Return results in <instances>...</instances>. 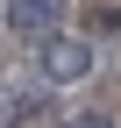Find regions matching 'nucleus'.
<instances>
[{
  "mask_svg": "<svg viewBox=\"0 0 121 128\" xmlns=\"http://www.w3.org/2000/svg\"><path fill=\"white\" fill-rule=\"evenodd\" d=\"M93 71V43L86 36H43V78H57V86H71V78Z\"/></svg>",
  "mask_w": 121,
  "mask_h": 128,
  "instance_id": "1",
  "label": "nucleus"
},
{
  "mask_svg": "<svg viewBox=\"0 0 121 128\" xmlns=\"http://www.w3.org/2000/svg\"><path fill=\"white\" fill-rule=\"evenodd\" d=\"M71 14V0H7V28L14 36H57Z\"/></svg>",
  "mask_w": 121,
  "mask_h": 128,
  "instance_id": "2",
  "label": "nucleus"
},
{
  "mask_svg": "<svg viewBox=\"0 0 121 128\" xmlns=\"http://www.w3.org/2000/svg\"><path fill=\"white\" fill-rule=\"evenodd\" d=\"M64 128H114V121H107V114H71Z\"/></svg>",
  "mask_w": 121,
  "mask_h": 128,
  "instance_id": "3",
  "label": "nucleus"
}]
</instances>
